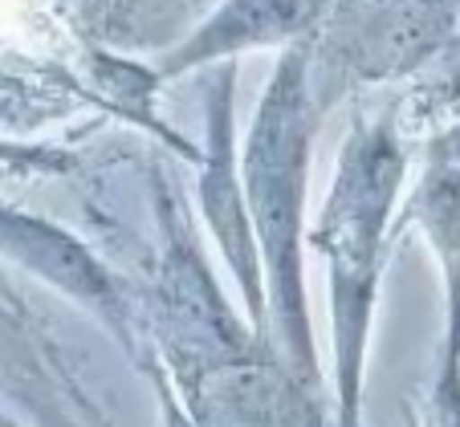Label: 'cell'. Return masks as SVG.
<instances>
[{
    "mask_svg": "<svg viewBox=\"0 0 460 427\" xmlns=\"http://www.w3.org/2000/svg\"><path fill=\"white\" fill-rule=\"evenodd\" d=\"M408 179L403 126L391 114L355 118L339 147L334 183L305 248H318L331 289V379L334 423L363 427V383L371 354L383 269L395 236V200Z\"/></svg>",
    "mask_w": 460,
    "mask_h": 427,
    "instance_id": "1",
    "label": "cell"
},
{
    "mask_svg": "<svg viewBox=\"0 0 460 427\" xmlns=\"http://www.w3.org/2000/svg\"><path fill=\"white\" fill-rule=\"evenodd\" d=\"M322 106L314 94V37L281 49L261 94L257 114L241 147V179L249 200L252 232L265 265L270 293V330L294 375L318 387L322 366L314 346L310 293H305V196H310V159Z\"/></svg>",
    "mask_w": 460,
    "mask_h": 427,
    "instance_id": "2",
    "label": "cell"
},
{
    "mask_svg": "<svg viewBox=\"0 0 460 427\" xmlns=\"http://www.w3.org/2000/svg\"><path fill=\"white\" fill-rule=\"evenodd\" d=\"M460 37V0H334L314 37L322 114L367 86L420 78Z\"/></svg>",
    "mask_w": 460,
    "mask_h": 427,
    "instance_id": "3",
    "label": "cell"
},
{
    "mask_svg": "<svg viewBox=\"0 0 460 427\" xmlns=\"http://www.w3.org/2000/svg\"><path fill=\"white\" fill-rule=\"evenodd\" d=\"M236 61H220L208 70L204 86V114H208V139H204L200 163H196V196H200V216L233 273L236 289L244 297V314L252 330H270V293H265V265H261V244L252 232L249 200H244L241 179V151H236Z\"/></svg>",
    "mask_w": 460,
    "mask_h": 427,
    "instance_id": "4",
    "label": "cell"
},
{
    "mask_svg": "<svg viewBox=\"0 0 460 427\" xmlns=\"http://www.w3.org/2000/svg\"><path fill=\"white\" fill-rule=\"evenodd\" d=\"M403 224L420 228L444 289V330L428 419L432 427H460V118L424 139V163L403 204Z\"/></svg>",
    "mask_w": 460,
    "mask_h": 427,
    "instance_id": "5",
    "label": "cell"
},
{
    "mask_svg": "<svg viewBox=\"0 0 460 427\" xmlns=\"http://www.w3.org/2000/svg\"><path fill=\"white\" fill-rule=\"evenodd\" d=\"M334 0H220L180 45L159 57L155 78H180L212 70L220 61H241L252 49H289L322 33Z\"/></svg>",
    "mask_w": 460,
    "mask_h": 427,
    "instance_id": "6",
    "label": "cell"
},
{
    "mask_svg": "<svg viewBox=\"0 0 460 427\" xmlns=\"http://www.w3.org/2000/svg\"><path fill=\"white\" fill-rule=\"evenodd\" d=\"M0 253L13 257L21 269L37 273L45 285H53L70 301L86 305L94 318H102V326L114 338L130 346L127 293L111 277V269L74 232H66L61 224H53L45 216H29V212L0 204Z\"/></svg>",
    "mask_w": 460,
    "mask_h": 427,
    "instance_id": "7",
    "label": "cell"
},
{
    "mask_svg": "<svg viewBox=\"0 0 460 427\" xmlns=\"http://www.w3.org/2000/svg\"><path fill=\"white\" fill-rule=\"evenodd\" d=\"M460 118V37L411 82L400 126H448Z\"/></svg>",
    "mask_w": 460,
    "mask_h": 427,
    "instance_id": "8",
    "label": "cell"
}]
</instances>
